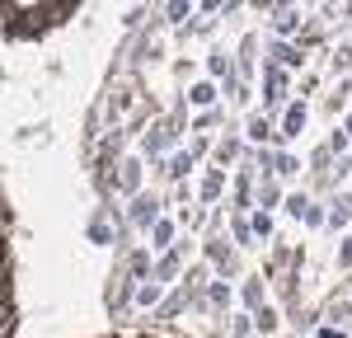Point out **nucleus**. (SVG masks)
I'll return each mask as SVG.
<instances>
[{
	"label": "nucleus",
	"instance_id": "obj_1",
	"mask_svg": "<svg viewBox=\"0 0 352 338\" xmlns=\"http://www.w3.org/2000/svg\"><path fill=\"white\" fill-rule=\"evenodd\" d=\"M136 221H155V197H136Z\"/></svg>",
	"mask_w": 352,
	"mask_h": 338
},
{
	"label": "nucleus",
	"instance_id": "obj_2",
	"mask_svg": "<svg viewBox=\"0 0 352 338\" xmlns=\"http://www.w3.org/2000/svg\"><path fill=\"white\" fill-rule=\"evenodd\" d=\"M300 122H305V113L292 109V113H287V132H282V137H296V127H300Z\"/></svg>",
	"mask_w": 352,
	"mask_h": 338
},
{
	"label": "nucleus",
	"instance_id": "obj_3",
	"mask_svg": "<svg viewBox=\"0 0 352 338\" xmlns=\"http://www.w3.org/2000/svg\"><path fill=\"white\" fill-rule=\"evenodd\" d=\"M192 104H212V84H197L192 89Z\"/></svg>",
	"mask_w": 352,
	"mask_h": 338
}]
</instances>
